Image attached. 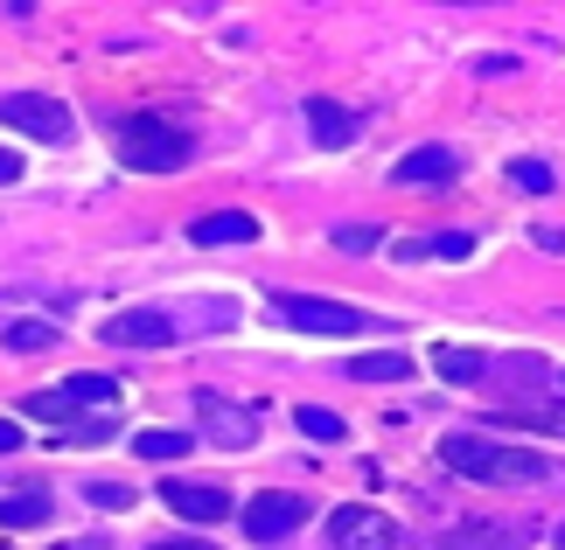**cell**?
<instances>
[{"label": "cell", "instance_id": "1", "mask_svg": "<svg viewBox=\"0 0 565 550\" xmlns=\"http://www.w3.org/2000/svg\"><path fill=\"white\" fill-rule=\"evenodd\" d=\"M440 460L468 481H489V488H537V481H558V460L531 453V446H503V439H475L454 432L440 439Z\"/></svg>", "mask_w": 565, "mask_h": 550}, {"label": "cell", "instance_id": "2", "mask_svg": "<svg viewBox=\"0 0 565 550\" xmlns=\"http://www.w3.org/2000/svg\"><path fill=\"white\" fill-rule=\"evenodd\" d=\"M119 161L140 174H175L189 161V133L161 112H134V119H119Z\"/></svg>", "mask_w": 565, "mask_h": 550}, {"label": "cell", "instance_id": "3", "mask_svg": "<svg viewBox=\"0 0 565 550\" xmlns=\"http://www.w3.org/2000/svg\"><path fill=\"white\" fill-rule=\"evenodd\" d=\"M273 314L300 327V335H363V327H377L363 306H342V300H321V293H279Z\"/></svg>", "mask_w": 565, "mask_h": 550}, {"label": "cell", "instance_id": "4", "mask_svg": "<svg viewBox=\"0 0 565 550\" xmlns=\"http://www.w3.org/2000/svg\"><path fill=\"white\" fill-rule=\"evenodd\" d=\"M329 550H398V522H391L384 509L350 502V509L329 516Z\"/></svg>", "mask_w": 565, "mask_h": 550}, {"label": "cell", "instance_id": "5", "mask_svg": "<svg viewBox=\"0 0 565 550\" xmlns=\"http://www.w3.org/2000/svg\"><path fill=\"white\" fill-rule=\"evenodd\" d=\"M0 126H14V133H29V140H71V112H63L56 98H35V91L0 98Z\"/></svg>", "mask_w": 565, "mask_h": 550}, {"label": "cell", "instance_id": "6", "mask_svg": "<svg viewBox=\"0 0 565 550\" xmlns=\"http://www.w3.org/2000/svg\"><path fill=\"white\" fill-rule=\"evenodd\" d=\"M300 522H308V495H252L245 537L252 543H279V537H294Z\"/></svg>", "mask_w": 565, "mask_h": 550}, {"label": "cell", "instance_id": "7", "mask_svg": "<svg viewBox=\"0 0 565 550\" xmlns=\"http://www.w3.org/2000/svg\"><path fill=\"white\" fill-rule=\"evenodd\" d=\"M161 502L182 522H224L231 516V488H216V481H161Z\"/></svg>", "mask_w": 565, "mask_h": 550}, {"label": "cell", "instance_id": "8", "mask_svg": "<svg viewBox=\"0 0 565 550\" xmlns=\"http://www.w3.org/2000/svg\"><path fill=\"white\" fill-rule=\"evenodd\" d=\"M113 348H168L175 342V327H168V314H154V306H134V314H113L98 327Z\"/></svg>", "mask_w": 565, "mask_h": 550}, {"label": "cell", "instance_id": "9", "mask_svg": "<svg viewBox=\"0 0 565 550\" xmlns=\"http://www.w3.org/2000/svg\"><path fill=\"white\" fill-rule=\"evenodd\" d=\"M195 418H203V432L216 439V446H252L258 439V411H245V405H224V398H195Z\"/></svg>", "mask_w": 565, "mask_h": 550}, {"label": "cell", "instance_id": "10", "mask_svg": "<svg viewBox=\"0 0 565 550\" xmlns=\"http://www.w3.org/2000/svg\"><path fill=\"white\" fill-rule=\"evenodd\" d=\"M461 174V161H454L447 147H412L398 168H391V182L398 188H433V182H454Z\"/></svg>", "mask_w": 565, "mask_h": 550}, {"label": "cell", "instance_id": "11", "mask_svg": "<svg viewBox=\"0 0 565 550\" xmlns=\"http://www.w3.org/2000/svg\"><path fill=\"white\" fill-rule=\"evenodd\" d=\"M308 133H315V147H350L356 140V112L335 105V98H308Z\"/></svg>", "mask_w": 565, "mask_h": 550}, {"label": "cell", "instance_id": "12", "mask_svg": "<svg viewBox=\"0 0 565 550\" xmlns=\"http://www.w3.org/2000/svg\"><path fill=\"white\" fill-rule=\"evenodd\" d=\"M189 237H195V245H252V237H258V216H245V209H216V216H195Z\"/></svg>", "mask_w": 565, "mask_h": 550}, {"label": "cell", "instance_id": "13", "mask_svg": "<svg viewBox=\"0 0 565 550\" xmlns=\"http://www.w3.org/2000/svg\"><path fill=\"white\" fill-rule=\"evenodd\" d=\"M35 522H50V495H42V488L0 495V530H35Z\"/></svg>", "mask_w": 565, "mask_h": 550}, {"label": "cell", "instance_id": "14", "mask_svg": "<svg viewBox=\"0 0 565 550\" xmlns=\"http://www.w3.org/2000/svg\"><path fill=\"white\" fill-rule=\"evenodd\" d=\"M350 377L356 384H405L412 377V356H405V348H377V356H356L350 363Z\"/></svg>", "mask_w": 565, "mask_h": 550}, {"label": "cell", "instance_id": "15", "mask_svg": "<svg viewBox=\"0 0 565 550\" xmlns=\"http://www.w3.org/2000/svg\"><path fill=\"white\" fill-rule=\"evenodd\" d=\"M433 369H440L447 384H482L489 356H482V348H433Z\"/></svg>", "mask_w": 565, "mask_h": 550}, {"label": "cell", "instance_id": "16", "mask_svg": "<svg viewBox=\"0 0 565 550\" xmlns=\"http://www.w3.org/2000/svg\"><path fill=\"white\" fill-rule=\"evenodd\" d=\"M189 446H195V439H189V432H168V425L134 432V453H140V460H161V467H168V460H182Z\"/></svg>", "mask_w": 565, "mask_h": 550}, {"label": "cell", "instance_id": "17", "mask_svg": "<svg viewBox=\"0 0 565 550\" xmlns=\"http://www.w3.org/2000/svg\"><path fill=\"white\" fill-rule=\"evenodd\" d=\"M113 432H119V418H113V411H98V418H71L56 446H105Z\"/></svg>", "mask_w": 565, "mask_h": 550}, {"label": "cell", "instance_id": "18", "mask_svg": "<svg viewBox=\"0 0 565 550\" xmlns=\"http://www.w3.org/2000/svg\"><path fill=\"white\" fill-rule=\"evenodd\" d=\"M8 348H14V356H42V348H56V327L50 321H14L8 327Z\"/></svg>", "mask_w": 565, "mask_h": 550}, {"label": "cell", "instance_id": "19", "mask_svg": "<svg viewBox=\"0 0 565 550\" xmlns=\"http://www.w3.org/2000/svg\"><path fill=\"white\" fill-rule=\"evenodd\" d=\"M294 425L308 432V439H321V446H335V439H342V418H335V411H321V405H300V411H294Z\"/></svg>", "mask_w": 565, "mask_h": 550}, {"label": "cell", "instance_id": "20", "mask_svg": "<svg viewBox=\"0 0 565 550\" xmlns=\"http://www.w3.org/2000/svg\"><path fill=\"white\" fill-rule=\"evenodd\" d=\"M29 418H50V425H56V418H77V405H71V390H35V398H29Z\"/></svg>", "mask_w": 565, "mask_h": 550}, {"label": "cell", "instance_id": "21", "mask_svg": "<svg viewBox=\"0 0 565 550\" xmlns=\"http://www.w3.org/2000/svg\"><path fill=\"white\" fill-rule=\"evenodd\" d=\"M84 502H92V509H134V488H126V481H92Z\"/></svg>", "mask_w": 565, "mask_h": 550}, {"label": "cell", "instance_id": "22", "mask_svg": "<svg viewBox=\"0 0 565 550\" xmlns=\"http://www.w3.org/2000/svg\"><path fill=\"white\" fill-rule=\"evenodd\" d=\"M510 182L524 188V195H545L552 188V168L545 161H510Z\"/></svg>", "mask_w": 565, "mask_h": 550}, {"label": "cell", "instance_id": "23", "mask_svg": "<svg viewBox=\"0 0 565 550\" xmlns=\"http://www.w3.org/2000/svg\"><path fill=\"white\" fill-rule=\"evenodd\" d=\"M335 245H342V251H377V245H384V230H377V224H342V230H335Z\"/></svg>", "mask_w": 565, "mask_h": 550}, {"label": "cell", "instance_id": "24", "mask_svg": "<svg viewBox=\"0 0 565 550\" xmlns=\"http://www.w3.org/2000/svg\"><path fill=\"white\" fill-rule=\"evenodd\" d=\"M475 237L468 230H447V237H426V258H468Z\"/></svg>", "mask_w": 565, "mask_h": 550}, {"label": "cell", "instance_id": "25", "mask_svg": "<svg viewBox=\"0 0 565 550\" xmlns=\"http://www.w3.org/2000/svg\"><path fill=\"white\" fill-rule=\"evenodd\" d=\"M510 543H516L510 530H468V537H454L447 550H510Z\"/></svg>", "mask_w": 565, "mask_h": 550}, {"label": "cell", "instance_id": "26", "mask_svg": "<svg viewBox=\"0 0 565 550\" xmlns=\"http://www.w3.org/2000/svg\"><path fill=\"white\" fill-rule=\"evenodd\" d=\"M8 182H21V161H14L8 147H0V188H8Z\"/></svg>", "mask_w": 565, "mask_h": 550}, {"label": "cell", "instance_id": "27", "mask_svg": "<svg viewBox=\"0 0 565 550\" xmlns=\"http://www.w3.org/2000/svg\"><path fill=\"white\" fill-rule=\"evenodd\" d=\"M21 446V425H14V418H0V453H14Z\"/></svg>", "mask_w": 565, "mask_h": 550}, {"label": "cell", "instance_id": "28", "mask_svg": "<svg viewBox=\"0 0 565 550\" xmlns=\"http://www.w3.org/2000/svg\"><path fill=\"white\" fill-rule=\"evenodd\" d=\"M147 550H210V543H189V537H175V543H147Z\"/></svg>", "mask_w": 565, "mask_h": 550}, {"label": "cell", "instance_id": "29", "mask_svg": "<svg viewBox=\"0 0 565 550\" xmlns=\"http://www.w3.org/2000/svg\"><path fill=\"white\" fill-rule=\"evenodd\" d=\"M552 543H558V550H565V522H558V530H552Z\"/></svg>", "mask_w": 565, "mask_h": 550}]
</instances>
